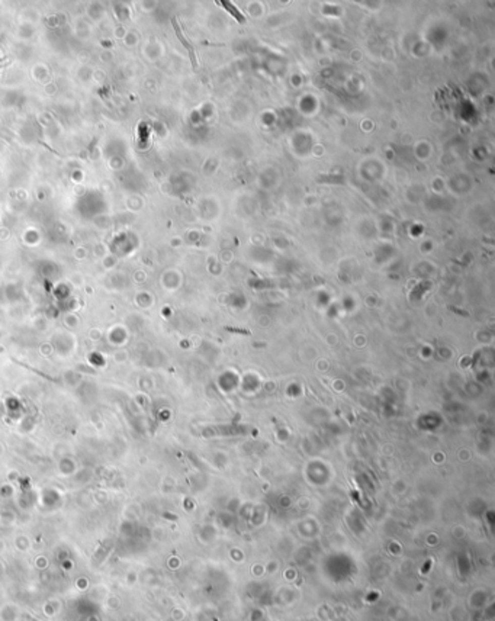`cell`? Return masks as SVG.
<instances>
[{
  "label": "cell",
  "mask_w": 495,
  "mask_h": 621,
  "mask_svg": "<svg viewBox=\"0 0 495 621\" xmlns=\"http://www.w3.org/2000/svg\"><path fill=\"white\" fill-rule=\"evenodd\" d=\"M221 5L224 6L225 9L228 11V12H231V15L236 18L237 22H240V24H244L246 22V19H244V16H243V13L240 12V11H237L236 8L233 6V3H230V2H221Z\"/></svg>",
  "instance_id": "7a4b0ae2"
},
{
  "label": "cell",
  "mask_w": 495,
  "mask_h": 621,
  "mask_svg": "<svg viewBox=\"0 0 495 621\" xmlns=\"http://www.w3.org/2000/svg\"><path fill=\"white\" fill-rule=\"evenodd\" d=\"M173 26H175V29H176V34L177 36H179V39L182 41V44L186 47V49L189 51V55H190V61H192V64H193V67L195 69H198V61H196V55H195V49H193V47L190 45L188 42V39L185 38V36L182 35V32H180V28L177 26V22L173 19Z\"/></svg>",
  "instance_id": "6da1fadb"
}]
</instances>
